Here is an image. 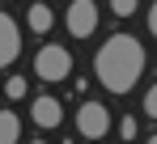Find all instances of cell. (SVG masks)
Returning <instances> with one entry per match:
<instances>
[{
  "instance_id": "cell-1",
  "label": "cell",
  "mask_w": 157,
  "mask_h": 144,
  "mask_svg": "<svg viewBox=\"0 0 157 144\" xmlns=\"http://www.w3.org/2000/svg\"><path fill=\"white\" fill-rule=\"evenodd\" d=\"M144 68H149V51H144V43L136 34H110L94 51V81L115 97L132 93L136 81L144 76Z\"/></svg>"
},
{
  "instance_id": "cell-2",
  "label": "cell",
  "mask_w": 157,
  "mask_h": 144,
  "mask_svg": "<svg viewBox=\"0 0 157 144\" xmlns=\"http://www.w3.org/2000/svg\"><path fill=\"white\" fill-rule=\"evenodd\" d=\"M68 72H72V55H68V47H59V43H47V47L34 55V76L47 81V85L68 81Z\"/></svg>"
},
{
  "instance_id": "cell-3",
  "label": "cell",
  "mask_w": 157,
  "mask_h": 144,
  "mask_svg": "<svg viewBox=\"0 0 157 144\" xmlns=\"http://www.w3.org/2000/svg\"><path fill=\"white\" fill-rule=\"evenodd\" d=\"M77 131L85 140H106V136H110V110H106L102 102L85 97L81 110H77Z\"/></svg>"
},
{
  "instance_id": "cell-4",
  "label": "cell",
  "mask_w": 157,
  "mask_h": 144,
  "mask_svg": "<svg viewBox=\"0 0 157 144\" xmlns=\"http://www.w3.org/2000/svg\"><path fill=\"white\" fill-rule=\"evenodd\" d=\"M98 21H102L98 0H72V4H68V13H64V25H68V34H72V38H94Z\"/></svg>"
},
{
  "instance_id": "cell-5",
  "label": "cell",
  "mask_w": 157,
  "mask_h": 144,
  "mask_svg": "<svg viewBox=\"0 0 157 144\" xmlns=\"http://www.w3.org/2000/svg\"><path fill=\"white\" fill-rule=\"evenodd\" d=\"M30 119H34V127H43V131H51V127H59V123H64V106H59L55 97L38 93L34 102H30Z\"/></svg>"
},
{
  "instance_id": "cell-6",
  "label": "cell",
  "mask_w": 157,
  "mask_h": 144,
  "mask_svg": "<svg viewBox=\"0 0 157 144\" xmlns=\"http://www.w3.org/2000/svg\"><path fill=\"white\" fill-rule=\"evenodd\" d=\"M17 55H21V30L9 13H0V68H9Z\"/></svg>"
},
{
  "instance_id": "cell-7",
  "label": "cell",
  "mask_w": 157,
  "mask_h": 144,
  "mask_svg": "<svg viewBox=\"0 0 157 144\" xmlns=\"http://www.w3.org/2000/svg\"><path fill=\"white\" fill-rule=\"evenodd\" d=\"M26 25L34 30V34H47L55 25V17H51V4H30L26 9Z\"/></svg>"
},
{
  "instance_id": "cell-8",
  "label": "cell",
  "mask_w": 157,
  "mask_h": 144,
  "mask_svg": "<svg viewBox=\"0 0 157 144\" xmlns=\"http://www.w3.org/2000/svg\"><path fill=\"white\" fill-rule=\"evenodd\" d=\"M21 140V119L13 110H0V144H17Z\"/></svg>"
},
{
  "instance_id": "cell-9",
  "label": "cell",
  "mask_w": 157,
  "mask_h": 144,
  "mask_svg": "<svg viewBox=\"0 0 157 144\" xmlns=\"http://www.w3.org/2000/svg\"><path fill=\"white\" fill-rule=\"evenodd\" d=\"M26 93H30V81H26V76H9V81H4V97H9V102H21Z\"/></svg>"
},
{
  "instance_id": "cell-10",
  "label": "cell",
  "mask_w": 157,
  "mask_h": 144,
  "mask_svg": "<svg viewBox=\"0 0 157 144\" xmlns=\"http://www.w3.org/2000/svg\"><path fill=\"white\" fill-rule=\"evenodd\" d=\"M136 4H140V0H110V13H115V17H132Z\"/></svg>"
},
{
  "instance_id": "cell-11",
  "label": "cell",
  "mask_w": 157,
  "mask_h": 144,
  "mask_svg": "<svg viewBox=\"0 0 157 144\" xmlns=\"http://www.w3.org/2000/svg\"><path fill=\"white\" fill-rule=\"evenodd\" d=\"M119 140H136V115H123L119 119Z\"/></svg>"
},
{
  "instance_id": "cell-12",
  "label": "cell",
  "mask_w": 157,
  "mask_h": 144,
  "mask_svg": "<svg viewBox=\"0 0 157 144\" xmlns=\"http://www.w3.org/2000/svg\"><path fill=\"white\" fill-rule=\"evenodd\" d=\"M144 115H149V119H157V85H149V89H144Z\"/></svg>"
},
{
  "instance_id": "cell-13",
  "label": "cell",
  "mask_w": 157,
  "mask_h": 144,
  "mask_svg": "<svg viewBox=\"0 0 157 144\" xmlns=\"http://www.w3.org/2000/svg\"><path fill=\"white\" fill-rule=\"evenodd\" d=\"M149 34H153V38H157V0H153V4H149Z\"/></svg>"
},
{
  "instance_id": "cell-14",
  "label": "cell",
  "mask_w": 157,
  "mask_h": 144,
  "mask_svg": "<svg viewBox=\"0 0 157 144\" xmlns=\"http://www.w3.org/2000/svg\"><path fill=\"white\" fill-rule=\"evenodd\" d=\"M144 144H157V136H149V140H144Z\"/></svg>"
},
{
  "instance_id": "cell-15",
  "label": "cell",
  "mask_w": 157,
  "mask_h": 144,
  "mask_svg": "<svg viewBox=\"0 0 157 144\" xmlns=\"http://www.w3.org/2000/svg\"><path fill=\"white\" fill-rule=\"evenodd\" d=\"M34 144H43V140H34Z\"/></svg>"
}]
</instances>
